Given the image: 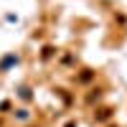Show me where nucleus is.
I'll list each match as a JSON object with an SVG mask.
<instances>
[{
    "instance_id": "obj_3",
    "label": "nucleus",
    "mask_w": 127,
    "mask_h": 127,
    "mask_svg": "<svg viewBox=\"0 0 127 127\" xmlns=\"http://www.w3.org/2000/svg\"><path fill=\"white\" fill-rule=\"evenodd\" d=\"M51 54H54V48H51V46H46V48H43V59H48Z\"/></svg>"
},
{
    "instance_id": "obj_1",
    "label": "nucleus",
    "mask_w": 127,
    "mask_h": 127,
    "mask_svg": "<svg viewBox=\"0 0 127 127\" xmlns=\"http://www.w3.org/2000/svg\"><path fill=\"white\" fill-rule=\"evenodd\" d=\"M109 114H112V109H102V112L97 114V120H109Z\"/></svg>"
},
{
    "instance_id": "obj_2",
    "label": "nucleus",
    "mask_w": 127,
    "mask_h": 127,
    "mask_svg": "<svg viewBox=\"0 0 127 127\" xmlns=\"http://www.w3.org/2000/svg\"><path fill=\"white\" fill-rule=\"evenodd\" d=\"M79 79H81V81H89V79H92V71H84V74H81Z\"/></svg>"
}]
</instances>
